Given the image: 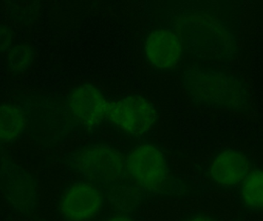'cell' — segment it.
Returning a JSON list of instances; mask_svg holds the SVG:
<instances>
[{
	"instance_id": "obj_1",
	"label": "cell",
	"mask_w": 263,
	"mask_h": 221,
	"mask_svg": "<svg viewBox=\"0 0 263 221\" xmlns=\"http://www.w3.org/2000/svg\"><path fill=\"white\" fill-rule=\"evenodd\" d=\"M66 104L72 117L83 126L94 128L109 123L133 137L146 134L158 118L154 105L142 95H129L112 101L91 83L72 89Z\"/></svg>"
},
{
	"instance_id": "obj_2",
	"label": "cell",
	"mask_w": 263,
	"mask_h": 221,
	"mask_svg": "<svg viewBox=\"0 0 263 221\" xmlns=\"http://www.w3.org/2000/svg\"><path fill=\"white\" fill-rule=\"evenodd\" d=\"M64 164L79 179L97 185L114 211L133 212L140 205L129 183L126 155L112 145L90 143L65 155Z\"/></svg>"
},
{
	"instance_id": "obj_3",
	"label": "cell",
	"mask_w": 263,
	"mask_h": 221,
	"mask_svg": "<svg viewBox=\"0 0 263 221\" xmlns=\"http://www.w3.org/2000/svg\"><path fill=\"white\" fill-rule=\"evenodd\" d=\"M126 171L139 203L154 199L185 198L190 185L173 174L168 157L156 144H138L126 155Z\"/></svg>"
},
{
	"instance_id": "obj_4",
	"label": "cell",
	"mask_w": 263,
	"mask_h": 221,
	"mask_svg": "<svg viewBox=\"0 0 263 221\" xmlns=\"http://www.w3.org/2000/svg\"><path fill=\"white\" fill-rule=\"evenodd\" d=\"M182 84L195 104L207 109L244 113L252 106L245 83L223 71L190 66L182 72Z\"/></svg>"
},
{
	"instance_id": "obj_5",
	"label": "cell",
	"mask_w": 263,
	"mask_h": 221,
	"mask_svg": "<svg viewBox=\"0 0 263 221\" xmlns=\"http://www.w3.org/2000/svg\"><path fill=\"white\" fill-rule=\"evenodd\" d=\"M177 26L184 49L196 58L227 63L238 55L239 45L231 29L210 14H190L180 18Z\"/></svg>"
},
{
	"instance_id": "obj_6",
	"label": "cell",
	"mask_w": 263,
	"mask_h": 221,
	"mask_svg": "<svg viewBox=\"0 0 263 221\" xmlns=\"http://www.w3.org/2000/svg\"><path fill=\"white\" fill-rule=\"evenodd\" d=\"M107 205V196L99 187L78 179L60 191L55 200V214L61 221H95Z\"/></svg>"
},
{
	"instance_id": "obj_7",
	"label": "cell",
	"mask_w": 263,
	"mask_h": 221,
	"mask_svg": "<svg viewBox=\"0 0 263 221\" xmlns=\"http://www.w3.org/2000/svg\"><path fill=\"white\" fill-rule=\"evenodd\" d=\"M0 194L11 210L20 215H32L40 203L37 179L7 158L0 163Z\"/></svg>"
},
{
	"instance_id": "obj_8",
	"label": "cell",
	"mask_w": 263,
	"mask_h": 221,
	"mask_svg": "<svg viewBox=\"0 0 263 221\" xmlns=\"http://www.w3.org/2000/svg\"><path fill=\"white\" fill-rule=\"evenodd\" d=\"M252 171L251 162L239 150L227 148L216 154L209 163L206 175L221 189L239 188Z\"/></svg>"
},
{
	"instance_id": "obj_9",
	"label": "cell",
	"mask_w": 263,
	"mask_h": 221,
	"mask_svg": "<svg viewBox=\"0 0 263 221\" xmlns=\"http://www.w3.org/2000/svg\"><path fill=\"white\" fill-rule=\"evenodd\" d=\"M183 48L177 32L162 28L147 35L144 42V55L148 64L155 69L173 70L182 59Z\"/></svg>"
},
{
	"instance_id": "obj_10",
	"label": "cell",
	"mask_w": 263,
	"mask_h": 221,
	"mask_svg": "<svg viewBox=\"0 0 263 221\" xmlns=\"http://www.w3.org/2000/svg\"><path fill=\"white\" fill-rule=\"evenodd\" d=\"M238 190L242 208L252 212H263V169L252 170Z\"/></svg>"
},
{
	"instance_id": "obj_11",
	"label": "cell",
	"mask_w": 263,
	"mask_h": 221,
	"mask_svg": "<svg viewBox=\"0 0 263 221\" xmlns=\"http://www.w3.org/2000/svg\"><path fill=\"white\" fill-rule=\"evenodd\" d=\"M26 118L23 111L10 104L0 105V142L10 143L24 131Z\"/></svg>"
},
{
	"instance_id": "obj_12",
	"label": "cell",
	"mask_w": 263,
	"mask_h": 221,
	"mask_svg": "<svg viewBox=\"0 0 263 221\" xmlns=\"http://www.w3.org/2000/svg\"><path fill=\"white\" fill-rule=\"evenodd\" d=\"M33 49L29 45H16L8 52L7 62L9 69L14 73L20 74L29 69L33 62Z\"/></svg>"
},
{
	"instance_id": "obj_13",
	"label": "cell",
	"mask_w": 263,
	"mask_h": 221,
	"mask_svg": "<svg viewBox=\"0 0 263 221\" xmlns=\"http://www.w3.org/2000/svg\"><path fill=\"white\" fill-rule=\"evenodd\" d=\"M12 39V30L6 25L0 24V53L10 50Z\"/></svg>"
},
{
	"instance_id": "obj_14",
	"label": "cell",
	"mask_w": 263,
	"mask_h": 221,
	"mask_svg": "<svg viewBox=\"0 0 263 221\" xmlns=\"http://www.w3.org/2000/svg\"><path fill=\"white\" fill-rule=\"evenodd\" d=\"M177 221H219L214 215L203 212V211H196L184 216Z\"/></svg>"
},
{
	"instance_id": "obj_15",
	"label": "cell",
	"mask_w": 263,
	"mask_h": 221,
	"mask_svg": "<svg viewBox=\"0 0 263 221\" xmlns=\"http://www.w3.org/2000/svg\"><path fill=\"white\" fill-rule=\"evenodd\" d=\"M103 221H139L133 212L114 211Z\"/></svg>"
}]
</instances>
